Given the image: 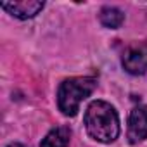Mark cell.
I'll return each instance as SVG.
<instances>
[{
	"label": "cell",
	"mask_w": 147,
	"mask_h": 147,
	"mask_svg": "<svg viewBox=\"0 0 147 147\" xmlns=\"http://www.w3.org/2000/svg\"><path fill=\"white\" fill-rule=\"evenodd\" d=\"M99 18H100V23L106 28H113V30L119 28L123 24V21H125L123 12L119 9H116V7H104L100 11V16Z\"/></svg>",
	"instance_id": "obj_7"
},
{
	"label": "cell",
	"mask_w": 147,
	"mask_h": 147,
	"mask_svg": "<svg viewBox=\"0 0 147 147\" xmlns=\"http://www.w3.org/2000/svg\"><path fill=\"white\" fill-rule=\"evenodd\" d=\"M7 147H26V145H23V144H11V145H7Z\"/></svg>",
	"instance_id": "obj_8"
},
{
	"label": "cell",
	"mask_w": 147,
	"mask_h": 147,
	"mask_svg": "<svg viewBox=\"0 0 147 147\" xmlns=\"http://www.w3.org/2000/svg\"><path fill=\"white\" fill-rule=\"evenodd\" d=\"M85 128L94 140L111 144L119 135L118 113L111 104L104 100H94L85 113Z\"/></svg>",
	"instance_id": "obj_1"
},
{
	"label": "cell",
	"mask_w": 147,
	"mask_h": 147,
	"mask_svg": "<svg viewBox=\"0 0 147 147\" xmlns=\"http://www.w3.org/2000/svg\"><path fill=\"white\" fill-rule=\"evenodd\" d=\"M97 87V82L94 78L83 76V78H69L64 80L57 92V104L62 114L75 116L78 113L80 102L85 100Z\"/></svg>",
	"instance_id": "obj_2"
},
{
	"label": "cell",
	"mask_w": 147,
	"mask_h": 147,
	"mask_svg": "<svg viewBox=\"0 0 147 147\" xmlns=\"http://www.w3.org/2000/svg\"><path fill=\"white\" fill-rule=\"evenodd\" d=\"M147 138V107H133L128 116V140L130 144H138Z\"/></svg>",
	"instance_id": "obj_4"
},
{
	"label": "cell",
	"mask_w": 147,
	"mask_h": 147,
	"mask_svg": "<svg viewBox=\"0 0 147 147\" xmlns=\"http://www.w3.org/2000/svg\"><path fill=\"white\" fill-rule=\"evenodd\" d=\"M123 67L130 75H144L147 71V42L135 45L125 52Z\"/></svg>",
	"instance_id": "obj_3"
},
{
	"label": "cell",
	"mask_w": 147,
	"mask_h": 147,
	"mask_svg": "<svg viewBox=\"0 0 147 147\" xmlns=\"http://www.w3.org/2000/svg\"><path fill=\"white\" fill-rule=\"evenodd\" d=\"M69 137H71L69 128L57 126L42 140L40 147H67L69 145Z\"/></svg>",
	"instance_id": "obj_6"
},
{
	"label": "cell",
	"mask_w": 147,
	"mask_h": 147,
	"mask_svg": "<svg viewBox=\"0 0 147 147\" xmlns=\"http://www.w3.org/2000/svg\"><path fill=\"white\" fill-rule=\"evenodd\" d=\"M45 7L40 0H16V2H4L2 9H5L9 14H12L18 19H30L35 18L42 9Z\"/></svg>",
	"instance_id": "obj_5"
}]
</instances>
